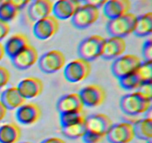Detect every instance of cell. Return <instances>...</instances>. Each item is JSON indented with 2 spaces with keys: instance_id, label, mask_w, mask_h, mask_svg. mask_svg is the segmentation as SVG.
<instances>
[{
  "instance_id": "cell-31",
  "label": "cell",
  "mask_w": 152,
  "mask_h": 143,
  "mask_svg": "<svg viewBox=\"0 0 152 143\" xmlns=\"http://www.w3.org/2000/svg\"><path fill=\"white\" fill-rule=\"evenodd\" d=\"M142 53L144 60L152 61V40L151 39L145 40L143 43Z\"/></svg>"
},
{
  "instance_id": "cell-39",
  "label": "cell",
  "mask_w": 152,
  "mask_h": 143,
  "mask_svg": "<svg viewBox=\"0 0 152 143\" xmlns=\"http://www.w3.org/2000/svg\"><path fill=\"white\" fill-rule=\"evenodd\" d=\"M5 55L6 54H5V51H4V44H3L1 42H0V62L4 59Z\"/></svg>"
},
{
  "instance_id": "cell-6",
  "label": "cell",
  "mask_w": 152,
  "mask_h": 143,
  "mask_svg": "<svg viewBox=\"0 0 152 143\" xmlns=\"http://www.w3.org/2000/svg\"><path fill=\"white\" fill-rule=\"evenodd\" d=\"M142 60L138 56L132 54H126L114 60L111 66L113 75L120 79L136 71Z\"/></svg>"
},
{
  "instance_id": "cell-29",
  "label": "cell",
  "mask_w": 152,
  "mask_h": 143,
  "mask_svg": "<svg viewBox=\"0 0 152 143\" xmlns=\"http://www.w3.org/2000/svg\"><path fill=\"white\" fill-rule=\"evenodd\" d=\"M135 72L142 83L152 82V61H142Z\"/></svg>"
},
{
  "instance_id": "cell-9",
  "label": "cell",
  "mask_w": 152,
  "mask_h": 143,
  "mask_svg": "<svg viewBox=\"0 0 152 143\" xmlns=\"http://www.w3.org/2000/svg\"><path fill=\"white\" fill-rule=\"evenodd\" d=\"M111 118L105 113H94L86 116L85 119V128L86 132L92 133L96 135L106 137L108 130L112 126Z\"/></svg>"
},
{
  "instance_id": "cell-27",
  "label": "cell",
  "mask_w": 152,
  "mask_h": 143,
  "mask_svg": "<svg viewBox=\"0 0 152 143\" xmlns=\"http://www.w3.org/2000/svg\"><path fill=\"white\" fill-rule=\"evenodd\" d=\"M120 86L125 90L132 91L134 89H138L140 85L142 84V82L140 80L139 77L136 72L131 73L127 74L121 78L118 79Z\"/></svg>"
},
{
  "instance_id": "cell-34",
  "label": "cell",
  "mask_w": 152,
  "mask_h": 143,
  "mask_svg": "<svg viewBox=\"0 0 152 143\" xmlns=\"http://www.w3.org/2000/svg\"><path fill=\"white\" fill-rule=\"evenodd\" d=\"M137 91L140 92L148 98L152 99V82L143 83L140 85Z\"/></svg>"
},
{
  "instance_id": "cell-2",
  "label": "cell",
  "mask_w": 152,
  "mask_h": 143,
  "mask_svg": "<svg viewBox=\"0 0 152 143\" xmlns=\"http://www.w3.org/2000/svg\"><path fill=\"white\" fill-rule=\"evenodd\" d=\"M105 38L99 34H93L83 39L77 48L79 57L91 62L101 57Z\"/></svg>"
},
{
  "instance_id": "cell-18",
  "label": "cell",
  "mask_w": 152,
  "mask_h": 143,
  "mask_svg": "<svg viewBox=\"0 0 152 143\" xmlns=\"http://www.w3.org/2000/svg\"><path fill=\"white\" fill-rule=\"evenodd\" d=\"M80 3L74 0H57L53 3L52 13L58 20H67L71 19Z\"/></svg>"
},
{
  "instance_id": "cell-33",
  "label": "cell",
  "mask_w": 152,
  "mask_h": 143,
  "mask_svg": "<svg viewBox=\"0 0 152 143\" xmlns=\"http://www.w3.org/2000/svg\"><path fill=\"white\" fill-rule=\"evenodd\" d=\"M10 31V25L8 22L0 19V42L7 37Z\"/></svg>"
},
{
  "instance_id": "cell-43",
  "label": "cell",
  "mask_w": 152,
  "mask_h": 143,
  "mask_svg": "<svg viewBox=\"0 0 152 143\" xmlns=\"http://www.w3.org/2000/svg\"><path fill=\"white\" fill-rule=\"evenodd\" d=\"M147 143H151V141H149V142H147Z\"/></svg>"
},
{
  "instance_id": "cell-26",
  "label": "cell",
  "mask_w": 152,
  "mask_h": 143,
  "mask_svg": "<svg viewBox=\"0 0 152 143\" xmlns=\"http://www.w3.org/2000/svg\"><path fill=\"white\" fill-rule=\"evenodd\" d=\"M86 116L84 112H70L59 114V121L61 127L68 126L85 121Z\"/></svg>"
},
{
  "instance_id": "cell-3",
  "label": "cell",
  "mask_w": 152,
  "mask_h": 143,
  "mask_svg": "<svg viewBox=\"0 0 152 143\" xmlns=\"http://www.w3.org/2000/svg\"><path fill=\"white\" fill-rule=\"evenodd\" d=\"M136 19V15L130 12L119 17L109 19L106 25L107 32L110 37L125 38L133 34Z\"/></svg>"
},
{
  "instance_id": "cell-13",
  "label": "cell",
  "mask_w": 152,
  "mask_h": 143,
  "mask_svg": "<svg viewBox=\"0 0 152 143\" xmlns=\"http://www.w3.org/2000/svg\"><path fill=\"white\" fill-rule=\"evenodd\" d=\"M39 53L35 46L30 44L12 57L13 66L19 70H26L35 65L39 60Z\"/></svg>"
},
{
  "instance_id": "cell-5",
  "label": "cell",
  "mask_w": 152,
  "mask_h": 143,
  "mask_svg": "<svg viewBox=\"0 0 152 143\" xmlns=\"http://www.w3.org/2000/svg\"><path fill=\"white\" fill-rule=\"evenodd\" d=\"M39 69L45 74H54L66 65V58L63 52L53 49L43 54L38 60Z\"/></svg>"
},
{
  "instance_id": "cell-8",
  "label": "cell",
  "mask_w": 152,
  "mask_h": 143,
  "mask_svg": "<svg viewBox=\"0 0 152 143\" xmlns=\"http://www.w3.org/2000/svg\"><path fill=\"white\" fill-rule=\"evenodd\" d=\"M105 138L109 143H130L135 138L133 123L124 121L113 124Z\"/></svg>"
},
{
  "instance_id": "cell-17",
  "label": "cell",
  "mask_w": 152,
  "mask_h": 143,
  "mask_svg": "<svg viewBox=\"0 0 152 143\" xmlns=\"http://www.w3.org/2000/svg\"><path fill=\"white\" fill-rule=\"evenodd\" d=\"M53 2L51 0H32L28 8V15L33 22L51 15Z\"/></svg>"
},
{
  "instance_id": "cell-7",
  "label": "cell",
  "mask_w": 152,
  "mask_h": 143,
  "mask_svg": "<svg viewBox=\"0 0 152 143\" xmlns=\"http://www.w3.org/2000/svg\"><path fill=\"white\" fill-rule=\"evenodd\" d=\"M99 17V10L98 8L88 5H80L77 11L71 17V24L74 28L80 30L86 29L91 26L98 20Z\"/></svg>"
},
{
  "instance_id": "cell-25",
  "label": "cell",
  "mask_w": 152,
  "mask_h": 143,
  "mask_svg": "<svg viewBox=\"0 0 152 143\" xmlns=\"http://www.w3.org/2000/svg\"><path fill=\"white\" fill-rule=\"evenodd\" d=\"M62 134L69 139H78L83 138L86 133L85 121L65 127H61Z\"/></svg>"
},
{
  "instance_id": "cell-42",
  "label": "cell",
  "mask_w": 152,
  "mask_h": 143,
  "mask_svg": "<svg viewBox=\"0 0 152 143\" xmlns=\"http://www.w3.org/2000/svg\"><path fill=\"white\" fill-rule=\"evenodd\" d=\"M20 143H33V142H20Z\"/></svg>"
},
{
  "instance_id": "cell-11",
  "label": "cell",
  "mask_w": 152,
  "mask_h": 143,
  "mask_svg": "<svg viewBox=\"0 0 152 143\" xmlns=\"http://www.w3.org/2000/svg\"><path fill=\"white\" fill-rule=\"evenodd\" d=\"M59 29V20L54 16L50 15L34 22L33 33L38 40H47L52 38Z\"/></svg>"
},
{
  "instance_id": "cell-41",
  "label": "cell",
  "mask_w": 152,
  "mask_h": 143,
  "mask_svg": "<svg viewBox=\"0 0 152 143\" xmlns=\"http://www.w3.org/2000/svg\"><path fill=\"white\" fill-rule=\"evenodd\" d=\"M6 0H0V4H2L3 2H4V1H5Z\"/></svg>"
},
{
  "instance_id": "cell-32",
  "label": "cell",
  "mask_w": 152,
  "mask_h": 143,
  "mask_svg": "<svg viewBox=\"0 0 152 143\" xmlns=\"http://www.w3.org/2000/svg\"><path fill=\"white\" fill-rule=\"evenodd\" d=\"M82 139H83V141L84 142V143H100L105 138L96 135L94 133H92L86 131Z\"/></svg>"
},
{
  "instance_id": "cell-15",
  "label": "cell",
  "mask_w": 152,
  "mask_h": 143,
  "mask_svg": "<svg viewBox=\"0 0 152 143\" xmlns=\"http://www.w3.org/2000/svg\"><path fill=\"white\" fill-rule=\"evenodd\" d=\"M126 51V42L125 38L110 37L105 39L103 45L101 58L105 60H111L124 55Z\"/></svg>"
},
{
  "instance_id": "cell-4",
  "label": "cell",
  "mask_w": 152,
  "mask_h": 143,
  "mask_svg": "<svg viewBox=\"0 0 152 143\" xmlns=\"http://www.w3.org/2000/svg\"><path fill=\"white\" fill-rule=\"evenodd\" d=\"M64 77L70 83H79L86 80L91 72V64L83 58H76L64 67Z\"/></svg>"
},
{
  "instance_id": "cell-22",
  "label": "cell",
  "mask_w": 152,
  "mask_h": 143,
  "mask_svg": "<svg viewBox=\"0 0 152 143\" xmlns=\"http://www.w3.org/2000/svg\"><path fill=\"white\" fill-rule=\"evenodd\" d=\"M22 135L20 127L14 122L4 123L0 126V143H18Z\"/></svg>"
},
{
  "instance_id": "cell-12",
  "label": "cell",
  "mask_w": 152,
  "mask_h": 143,
  "mask_svg": "<svg viewBox=\"0 0 152 143\" xmlns=\"http://www.w3.org/2000/svg\"><path fill=\"white\" fill-rule=\"evenodd\" d=\"M42 112L37 104L34 102L25 103L16 110V120L23 125H33L41 119Z\"/></svg>"
},
{
  "instance_id": "cell-16",
  "label": "cell",
  "mask_w": 152,
  "mask_h": 143,
  "mask_svg": "<svg viewBox=\"0 0 152 143\" xmlns=\"http://www.w3.org/2000/svg\"><path fill=\"white\" fill-rule=\"evenodd\" d=\"M84 107L78 92H71L62 95L58 99L56 104V110L59 114L70 112L83 111Z\"/></svg>"
},
{
  "instance_id": "cell-21",
  "label": "cell",
  "mask_w": 152,
  "mask_h": 143,
  "mask_svg": "<svg viewBox=\"0 0 152 143\" xmlns=\"http://www.w3.org/2000/svg\"><path fill=\"white\" fill-rule=\"evenodd\" d=\"M0 100L8 110H17L26 103V100L22 97L17 86H10L4 89L1 94Z\"/></svg>"
},
{
  "instance_id": "cell-20",
  "label": "cell",
  "mask_w": 152,
  "mask_h": 143,
  "mask_svg": "<svg viewBox=\"0 0 152 143\" xmlns=\"http://www.w3.org/2000/svg\"><path fill=\"white\" fill-rule=\"evenodd\" d=\"M30 44V40L26 34L23 33L13 34L6 40L4 44L6 55L11 59Z\"/></svg>"
},
{
  "instance_id": "cell-37",
  "label": "cell",
  "mask_w": 152,
  "mask_h": 143,
  "mask_svg": "<svg viewBox=\"0 0 152 143\" xmlns=\"http://www.w3.org/2000/svg\"><path fill=\"white\" fill-rule=\"evenodd\" d=\"M40 143H66V142L62 138L53 136L45 139L42 140Z\"/></svg>"
},
{
  "instance_id": "cell-38",
  "label": "cell",
  "mask_w": 152,
  "mask_h": 143,
  "mask_svg": "<svg viewBox=\"0 0 152 143\" xmlns=\"http://www.w3.org/2000/svg\"><path fill=\"white\" fill-rule=\"evenodd\" d=\"M7 111H8V110L6 108L5 106L3 104V103L0 100V122H3L5 119L7 115Z\"/></svg>"
},
{
  "instance_id": "cell-24",
  "label": "cell",
  "mask_w": 152,
  "mask_h": 143,
  "mask_svg": "<svg viewBox=\"0 0 152 143\" xmlns=\"http://www.w3.org/2000/svg\"><path fill=\"white\" fill-rule=\"evenodd\" d=\"M135 138L149 142L152 140V119L146 117L139 119L133 123Z\"/></svg>"
},
{
  "instance_id": "cell-10",
  "label": "cell",
  "mask_w": 152,
  "mask_h": 143,
  "mask_svg": "<svg viewBox=\"0 0 152 143\" xmlns=\"http://www.w3.org/2000/svg\"><path fill=\"white\" fill-rule=\"evenodd\" d=\"M84 106L96 107L101 106L106 100V92L102 86L96 83L87 85L78 92Z\"/></svg>"
},
{
  "instance_id": "cell-14",
  "label": "cell",
  "mask_w": 152,
  "mask_h": 143,
  "mask_svg": "<svg viewBox=\"0 0 152 143\" xmlns=\"http://www.w3.org/2000/svg\"><path fill=\"white\" fill-rule=\"evenodd\" d=\"M17 88L25 100L34 99L42 93L44 83L39 77L31 76L21 80Z\"/></svg>"
},
{
  "instance_id": "cell-23",
  "label": "cell",
  "mask_w": 152,
  "mask_h": 143,
  "mask_svg": "<svg viewBox=\"0 0 152 143\" xmlns=\"http://www.w3.org/2000/svg\"><path fill=\"white\" fill-rule=\"evenodd\" d=\"M152 33V13H146L137 16L133 34L137 37H145Z\"/></svg>"
},
{
  "instance_id": "cell-35",
  "label": "cell",
  "mask_w": 152,
  "mask_h": 143,
  "mask_svg": "<svg viewBox=\"0 0 152 143\" xmlns=\"http://www.w3.org/2000/svg\"><path fill=\"white\" fill-rule=\"evenodd\" d=\"M7 1L13 4L18 10H20L28 6L32 0H7Z\"/></svg>"
},
{
  "instance_id": "cell-28",
  "label": "cell",
  "mask_w": 152,
  "mask_h": 143,
  "mask_svg": "<svg viewBox=\"0 0 152 143\" xmlns=\"http://www.w3.org/2000/svg\"><path fill=\"white\" fill-rule=\"evenodd\" d=\"M19 10L6 0L0 4V19L8 22L16 19L19 15Z\"/></svg>"
},
{
  "instance_id": "cell-30",
  "label": "cell",
  "mask_w": 152,
  "mask_h": 143,
  "mask_svg": "<svg viewBox=\"0 0 152 143\" xmlns=\"http://www.w3.org/2000/svg\"><path fill=\"white\" fill-rule=\"evenodd\" d=\"M11 77L10 71L5 66H0V89L5 87L9 83Z\"/></svg>"
},
{
  "instance_id": "cell-36",
  "label": "cell",
  "mask_w": 152,
  "mask_h": 143,
  "mask_svg": "<svg viewBox=\"0 0 152 143\" xmlns=\"http://www.w3.org/2000/svg\"><path fill=\"white\" fill-rule=\"evenodd\" d=\"M108 1V0H83V2L84 4L93 6V7L99 9L103 7Z\"/></svg>"
},
{
  "instance_id": "cell-1",
  "label": "cell",
  "mask_w": 152,
  "mask_h": 143,
  "mask_svg": "<svg viewBox=\"0 0 152 143\" xmlns=\"http://www.w3.org/2000/svg\"><path fill=\"white\" fill-rule=\"evenodd\" d=\"M151 104L152 99L137 90L123 95L120 100V107L122 111L131 116L147 113L151 109Z\"/></svg>"
},
{
  "instance_id": "cell-19",
  "label": "cell",
  "mask_w": 152,
  "mask_h": 143,
  "mask_svg": "<svg viewBox=\"0 0 152 143\" xmlns=\"http://www.w3.org/2000/svg\"><path fill=\"white\" fill-rule=\"evenodd\" d=\"M102 7L104 15L111 19L129 13L132 2L131 0H108Z\"/></svg>"
},
{
  "instance_id": "cell-40",
  "label": "cell",
  "mask_w": 152,
  "mask_h": 143,
  "mask_svg": "<svg viewBox=\"0 0 152 143\" xmlns=\"http://www.w3.org/2000/svg\"><path fill=\"white\" fill-rule=\"evenodd\" d=\"M74 1H77V2H81V1H83V0H74Z\"/></svg>"
}]
</instances>
